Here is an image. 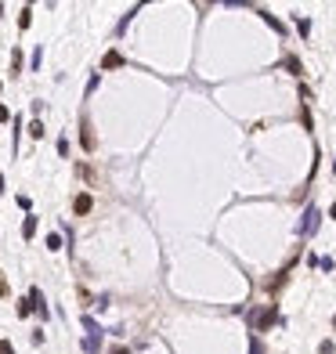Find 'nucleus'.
<instances>
[{"instance_id":"nucleus-5","label":"nucleus","mask_w":336,"mask_h":354,"mask_svg":"<svg viewBox=\"0 0 336 354\" xmlns=\"http://www.w3.org/2000/svg\"><path fill=\"white\" fill-rule=\"evenodd\" d=\"M119 65H123L119 51H109V54H105V62H101V69H119Z\"/></svg>"},{"instance_id":"nucleus-13","label":"nucleus","mask_w":336,"mask_h":354,"mask_svg":"<svg viewBox=\"0 0 336 354\" xmlns=\"http://www.w3.org/2000/svg\"><path fill=\"white\" fill-rule=\"evenodd\" d=\"M286 65H289V69H293V72H296V76H304V65H300V62H296V58H289Z\"/></svg>"},{"instance_id":"nucleus-15","label":"nucleus","mask_w":336,"mask_h":354,"mask_svg":"<svg viewBox=\"0 0 336 354\" xmlns=\"http://www.w3.org/2000/svg\"><path fill=\"white\" fill-rule=\"evenodd\" d=\"M0 354H11V343L7 340H0Z\"/></svg>"},{"instance_id":"nucleus-18","label":"nucleus","mask_w":336,"mask_h":354,"mask_svg":"<svg viewBox=\"0 0 336 354\" xmlns=\"http://www.w3.org/2000/svg\"><path fill=\"white\" fill-rule=\"evenodd\" d=\"M329 217H333V221H336V202H333V206H329Z\"/></svg>"},{"instance_id":"nucleus-1","label":"nucleus","mask_w":336,"mask_h":354,"mask_svg":"<svg viewBox=\"0 0 336 354\" xmlns=\"http://www.w3.org/2000/svg\"><path fill=\"white\" fill-rule=\"evenodd\" d=\"M271 322H278V307H275V304L253 314V332H264V329H268V325H271Z\"/></svg>"},{"instance_id":"nucleus-10","label":"nucleus","mask_w":336,"mask_h":354,"mask_svg":"<svg viewBox=\"0 0 336 354\" xmlns=\"http://www.w3.org/2000/svg\"><path fill=\"white\" fill-rule=\"evenodd\" d=\"M33 311V300H29V296H25V300H18V314H29Z\"/></svg>"},{"instance_id":"nucleus-4","label":"nucleus","mask_w":336,"mask_h":354,"mask_svg":"<svg viewBox=\"0 0 336 354\" xmlns=\"http://www.w3.org/2000/svg\"><path fill=\"white\" fill-rule=\"evenodd\" d=\"M314 228H318V210H307V217H304L300 231H304V235H314Z\"/></svg>"},{"instance_id":"nucleus-12","label":"nucleus","mask_w":336,"mask_h":354,"mask_svg":"<svg viewBox=\"0 0 336 354\" xmlns=\"http://www.w3.org/2000/svg\"><path fill=\"white\" fill-rule=\"evenodd\" d=\"M296 29H300V33L307 36V33H311V22H307V18H296Z\"/></svg>"},{"instance_id":"nucleus-16","label":"nucleus","mask_w":336,"mask_h":354,"mask_svg":"<svg viewBox=\"0 0 336 354\" xmlns=\"http://www.w3.org/2000/svg\"><path fill=\"white\" fill-rule=\"evenodd\" d=\"M109 354H130V347H112Z\"/></svg>"},{"instance_id":"nucleus-8","label":"nucleus","mask_w":336,"mask_h":354,"mask_svg":"<svg viewBox=\"0 0 336 354\" xmlns=\"http://www.w3.org/2000/svg\"><path fill=\"white\" fill-rule=\"evenodd\" d=\"M33 22V7H22V15H18V25H22V29H25V25H29Z\"/></svg>"},{"instance_id":"nucleus-2","label":"nucleus","mask_w":336,"mask_h":354,"mask_svg":"<svg viewBox=\"0 0 336 354\" xmlns=\"http://www.w3.org/2000/svg\"><path fill=\"white\" fill-rule=\"evenodd\" d=\"M90 206H94V199H90V195H87V192H80V195H76V199H72V210H76V213H80V217H83V213H90Z\"/></svg>"},{"instance_id":"nucleus-3","label":"nucleus","mask_w":336,"mask_h":354,"mask_svg":"<svg viewBox=\"0 0 336 354\" xmlns=\"http://www.w3.org/2000/svg\"><path fill=\"white\" fill-rule=\"evenodd\" d=\"M80 141H83V148H87V152H94V134H90V119H83V123H80Z\"/></svg>"},{"instance_id":"nucleus-11","label":"nucleus","mask_w":336,"mask_h":354,"mask_svg":"<svg viewBox=\"0 0 336 354\" xmlns=\"http://www.w3.org/2000/svg\"><path fill=\"white\" fill-rule=\"evenodd\" d=\"M47 249H62V235H47Z\"/></svg>"},{"instance_id":"nucleus-9","label":"nucleus","mask_w":336,"mask_h":354,"mask_svg":"<svg viewBox=\"0 0 336 354\" xmlns=\"http://www.w3.org/2000/svg\"><path fill=\"white\" fill-rule=\"evenodd\" d=\"M29 134L33 137H44V123H40V119H33V123H29Z\"/></svg>"},{"instance_id":"nucleus-6","label":"nucleus","mask_w":336,"mask_h":354,"mask_svg":"<svg viewBox=\"0 0 336 354\" xmlns=\"http://www.w3.org/2000/svg\"><path fill=\"white\" fill-rule=\"evenodd\" d=\"M249 354H264V343H260L257 332H249Z\"/></svg>"},{"instance_id":"nucleus-17","label":"nucleus","mask_w":336,"mask_h":354,"mask_svg":"<svg viewBox=\"0 0 336 354\" xmlns=\"http://www.w3.org/2000/svg\"><path fill=\"white\" fill-rule=\"evenodd\" d=\"M7 116H11V112H7V109L0 105V123H7Z\"/></svg>"},{"instance_id":"nucleus-7","label":"nucleus","mask_w":336,"mask_h":354,"mask_svg":"<svg viewBox=\"0 0 336 354\" xmlns=\"http://www.w3.org/2000/svg\"><path fill=\"white\" fill-rule=\"evenodd\" d=\"M22 235H25V239H33V235H36V217H25V224H22Z\"/></svg>"},{"instance_id":"nucleus-14","label":"nucleus","mask_w":336,"mask_h":354,"mask_svg":"<svg viewBox=\"0 0 336 354\" xmlns=\"http://www.w3.org/2000/svg\"><path fill=\"white\" fill-rule=\"evenodd\" d=\"M318 354H333V340H322L318 343Z\"/></svg>"}]
</instances>
